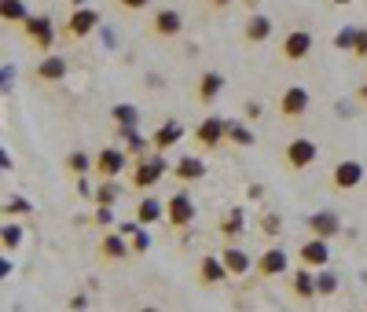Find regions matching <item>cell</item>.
I'll return each mask as SVG.
<instances>
[{"label": "cell", "mask_w": 367, "mask_h": 312, "mask_svg": "<svg viewBox=\"0 0 367 312\" xmlns=\"http://www.w3.org/2000/svg\"><path fill=\"white\" fill-rule=\"evenodd\" d=\"M23 37H26V45L37 52V55H48L52 48H55V40H59V26H55V18L48 15V11H37V15H30L23 26Z\"/></svg>", "instance_id": "1"}, {"label": "cell", "mask_w": 367, "mask_h": 312, "mask_svg": "<svg viewBox=\"0 0 367 312\" xmlns=\"http://www.w3.org/2000/svg\"><path fill=\"white\" fill-rule=\"evenodd\" d=\"M165 173H172V165L162 158V151H147V155L133 158V177H128V184H133V191H150Z\"/></svg>", "instance_id": "2"}, {"label": "cell", "mask_w": 367, "mask_h": 312, "mask_svg": "<svg viewBox=\"0 0 367 312\" xmlns=\"http://www.w3.org/2000/svg\"><path fill=\"white\" fill-rule=\"evenodd\" d=\"M312 48H316V37H312V30H287L283 37H279V59L287 62V67H297V62H305L309 55H312Z\"/></svg>", "instance_id": "3"}, {"label": "cell", "mask_w": 367, "mask_h": 312, "mask_svg": "<svg viewBox=\"0 0 367 312\" xmlns=\"http://www.w3.org/2000/svg\"><path fill=\"white\" fill-rule=\"evenodd\" d=\"M191 140H195L199 151H221V147H228V121L217 118V114H209L191 129Z\"/></svg>", "instance_id": "4"}, {"label": "cell", "mask_w": 367, "mask_h": 312, "mask_svg": "<svg viewBox=\"0 0 367 312\" xmlns=\"http://www.w3.org/2000/svg\"><path fill=\"white\" fill-rule=\"evenodd\" d=\"M99 23H103V15L96 11V8H74L70 11V18L59 26V37L62 40H84V37H92L96 30H99Z\"/></svg>", "instance_id": "5"}, {"label": "cell", "mask_w": 367, "mask_h": 312, "mask_svg": "<svg viewBox=\"0 0 367 312\" xmlns=\"http://www.w3.org/2000/svg\"><path fill=\"white\" fill-rule=\"evenodd\" d=\"M67 74H70V59L59 55V52H48L33 62L30 81L33 85H59V81H67Z\"/></svg>", "instance_id": "6"}, {"label": "cell", "mask_w": 367, "mask_h": 312, "mask_svg": "<svg viewBox=\"0 0 367 312\" xmlns=\"http://www.w3.org/2000/svg\"><path fill=\"white\" fill-rule=\"evenodd\" d=\"M309 107H312V96H309V89H305V85H290V89L279 92V99H275L279 118L290 121V125L305 118V114H309Z\"/></svg>", "instance_id": "7"}, {"label": "cell", "mask_w": 367, "mask_h": 312, "mask_svg": "<svg viewBox=\"0 0 367 312\" xmlns=\"http://www.w3.org/2000/svg\"><path fill=\"white\" fill-rule=\"evenodd\" d=\"M316 158H319V147H316V140H309V136H294L283 147V165L290 173H305L309 165H316Z\"/></svg>", "instance_id": "8"}, {"label": "cell", "mask_w": 367, "mask_h": 312, "mask_svg": "<svg viewBox=\"0 0 367 312\" xmlns=\"http://www.w3.org/2000/svg\"><path fill=\"white\" fill-rule=\"evenodd\" d=\"M96 257L103 264H125L128 257H133V243L125 239L121 228H118V232H103L96 239Z\"/></svg>", "instance_id": "9"}, {"label": "cell", "mask_w": 367, "mask_h": 312, "mask_svg": "<svg viewBox=\"0 0 367 312\" xmlns=\"http://www.w3.org/2000/svg\"><path fill=\"white\" fill-rule=\"evenodd\" d=\"M147 33L158 40H177L184 33V15L177 8H155L147 18Z\"/></svg>", "instance_id": "10"}, {"label": "cell", "mask_w": 367, "mask_h": 312, "mask_svg": "<svg viewBox=\"0 0 367 312\" xmlns=\"http://www.w3.org/2000/svg\"><path fill=\"white\" fill-rule=\"evenodd\" d=\"M363 177H367L363 162H356V158H341V162L331 165V191H338V195L356 191V187L363 184Z\"/></svg>", "instance_id": "11"}, {"label": "cell", "mask_w": 367, "mask_h": 312, "mask_svg": "<svg viewBox=\"0 0 367 312\" xmlns=\"http://www.w3.org/2000/svg\"><path fill=\"white\" fill-rule=\"evenodd\" d=\"M125 165H128V151H118V147H99L96 151V165H92V173L99 180H118L125 173Z\"/></svg>", "instance_id": "12"}, {"label": "cell", "mask_w": 367, "mask_h": 312, "mask_svg": "<svg viewBox=\"0 0 367 312\" xmlns=\"http://www.w3.org/2000/svg\"><path fill=\"white\" fill-rule=\"evenodd\" d=\"M287 268H290V257H287V250H279V246H268L253 257V272L261 279H275V276H283Z\"/></svg>", "instance_id": "13"}, {"label": "cell", "mask_w": 367, "mask_h": 312, "mask_svg": "<svg viewBox=\"0 0 367 312\" xmlns=\"http://www.w3.org/2000/svg\"><path fill=\"white\" fill-rule=\"evenodd\" d=\"M191 221H195V202H191V195L187 191L169 195V202H165V224L180 232V228H187Z\"/></svg>", "instance_id": "14"}, {"label": "cell", "mask_w": 367, "mask_h": 312, "mask_svg": "<svg viewBox=\"0 0 367 312\" xmlns=\"http://www.w3.org/2000/svg\"><path fill=\"white\" fill-rule=\"evenodd\" d=\"M228 276H231V272H228V264H224L217 254H202V257H199V264H195V283H199V286H206V290H209V286H221Z\"/></svg>", "instance_id": "15"}, {"label": "cell", "mask_w": 367, "mask_h": 312, "mask_svg": "<svg viewBox=\"0 0 367 312\" xmlns=\"http://www.w3.org/2000/svg\"><path fill=\"white\" fill-rule=\"evenodd\" d=\"M224 74L221 70H202L199 77H195V99L202 103V107H213V103L221 99V92H224Z\"/></svg>", "instance_id": "16"}, {"label": "cell", "mask_w": 367, "mask_h": 312, "mask_svg": "<svg viewBox=\"0 0 367 312\" xmlns=\"http://www.w3.org/2000/svg\"><path fill=\"white\" fill-rule=\"evenodd\" d=\"M297 261H301V264H309V268H323V264H331V239L309 235L305 243L297 246Z\"/></svg>", "instance_id": "17"}, {"label": "cell", "mask_w": 367, "mask_h": 312, "mask_svg": "<svg viewBox=\"0 0 367 312\" xmlns=\"http://www.w3.org/2000/svg\"><path fill=\"white\" fill-rule=\"evenodd\" d=\"M305 228H309V235L334 239V235H341V217H338V210H316L305 217Z\"/></svg>", "instance_id": "18"}, {"label": "cell", "mask_w": 367, "mask_h": 312, "mask_svg": "<svg viewBox=\"0 0 367 312\" xmlns=\"http://www.w3.org/2000/svg\"><path fill=\"white\" fill-rule=\"evenodd\" d=\"M275 23L265 15V11H246V23H243V40L246 45H265V40L272 37Z\"/></svg>", "instance_id": "19"}, {"label": "cell", "mask_w": 367, "mask_h": 312, "mask_svg": "<svg viewBox=\"0 0 367 312\" xmlns=\"http://www.w3.org/2000/svg\"><path fill=\"white\" fill-rule=\"evenodd\" d=\"M290 298H297V301L319 298V294H316V268H309V264L294 268V276H290Z\"/></svg>", "instance_id": "20"}, {"label": "cell", "mask_w": 367, "mask_h": 312, "mask_svg": "<svg viewBox=\"0 0 367 312\" xmlns=\"http://www.w3.org/2000/svg\"><path fill=\"white\" fill-rule=\"evenodd\" d=\"M206 177V162L199 155H184L172 162V180H180V184H195Z\"/></svg>", "instance_id": "21"}, {"label": "cell", "mask_w": 367, "mask_h": 312, "mask_svg": "<svg viewBox=\"0 0 367 312\" xmlns=\"http://www.w3.org/2000/svg\"><path fill=\"white\" fill-rule=\"evenodd\" d=\"M221 261L228 264V272H231V276H246V272H250V268H253V261H250V254H246V250H243V246H235V243L221 250Z\"/></svg>", "instance_id": "22"}, {"label": "cell", "mask_w": 367, "mask_h": 312, "mask_svg": "<svg viewBox=\"0 0 367 312\" xmlns=\"http://www.w3.org/2000/svg\"><path fill=\"white\" fill-rule=\"evenodd\" d=\"M184 140V125H177V121H165L162 129L150 136V147L155 151H169V147H177V143Z\"/></svg>", "instance_id": "23"}, {"label": "cell", "mask_w": 367, "mask_h": 312, "mask_svg": "<svg viewBox=\"0 0 367 312\" xmlns=\"http://www.w3.org/2000/svg\"><path fill=\"white\" fill-rule=\"evenodd\" d=\"M26 18H30L26 0H0V23L4 26H23Z\"/></svg>", "instance_id": "24"}, {"label": "cell", "mask_w": 367, "mask_h": 312, "mask_svg": "<svg viewBox=\"0 0 367 312\" xmlns=\"http://www.w3.org/2000/svg\"><path fill=\"white\" fill-rule=\"evenodd\" d=\"M253 143H257V136H253L246 118L243 121H228V147H253Z\"/></svg>", "instance_id": "25"}, {"label": "cell", "mask_w": 367, "mask_h": 312, "mask_svg": "<svg viewBox=\"0 0 367 312\" xmlns=\"http://www.w3.org/2000/svg\"><path fill=\"white\" fill-rule=\"evenodd\" d=\"M162 217H165V202L150 199V195L143 191V199L136 202V221H140V224H155V221H162Z\"/></svg>", "instance_id": "26"}, {"label": "cell", "mask_w": 367, "mask_h": 312, "mask_svg": "<svg viewBox=\"0 0 367 312\" xmlns=\"http://www.w3.org/2000/svg\"><path fill=\"white\" fill-rule=\"evenodd\" d=\"M111 118H114V125H118V133L128 136V133L136 129V121H140V111L133 107V103H118V107L111 111Z\"/></svg>", "instance_id": "27"}, {"label": "cell", "mask_w": 367, "mask_h": 312, "mask_svg": "<svg viewBox=\"0 0 367 312\" xmlns=\"http://www.w3.org/2000/svg\"><path fill=\"white\" fill-rule=\"evenodd\" d=\"M92 165H96V158H89L84 151H70L67 158H62V169H67L70 177H89Z\"/></svg>", "instance_id": "28"}, {"label": "cell", "mask_w": 367, "mask_h": 312, "mask_svg": "<svg viewBox=\"0 0 367 312\" xmlns=\"http://www.w3.org/2000/svg\"><path fill=\"white\" fill-rule=\"evenodd\" d=\"M243 224H246V217H243V210H239V206H235V210H228V213L221 217L217 232H221L224 239H239V235H243Z\"/></svg>", "instance_id": "29"}, {"label": "cell", "mask_w": 367, "mask_h": 312, "mask_svg": "<svg viewBox=\"0 0 367 312\" xmlns=\"http://www.w3.org/2000/svg\"><path fill=\"white\" fill-rule=\"evenodd\" d=\"M334 290H338V276L331 272V264L316 268V294H319V298H331Z\"/></svg>", "instance_id": "30"}, {"label": "cell", "mask_w": 367, "mask_h": 312, "mask_svg": "<svg viewBox=\"0 0 367 312\" xmlns=\"http://www.w3.org/2000/svg\"><path fill=\"white\" fill-rule=\"evenodd\" d=\"M23 228H18V224H11V217L4 221V232H0V246H4V254H11V250H18V246H23Z\"/></svg>", "instance_id": "31"}, {"label": "cell", "mask_w": 367, "mask_h": 312, "mask_svg": "<svg viewBox=\"0 0 367 312\" xmlns=\"http://www.w3.org/2000/svg\"><path fill=\"white\" fill-rule=\"evenodd\" d=\"M279 232H283V217L272 213V210H265V213H261V235H265V239H275Z\"/></svg>", "instance_id": "32"}, {"label": "cell", "mask_w": 367, "mask_h": 312, "mask_svg": "<svg viewBox=\"0 0 367 312\" xmlns=\"http://www.w3.org/2000/svg\"><path fill=\"white\" fill-rule=\"evenodd\" d=\"M33 210L30 206V199H23V195H11L8 202H4V217H26Z\"/></svg>", "instance_id": "33"}, {"label": "cell", "mask_w": 367, "mask_h": 312, "mask_svg": "<svg viewBox=\"0 0 367 312\" xmlns=\"http://www.w3.org/2000/svg\"><path fill=\"white\" fill-rule=\"evenodd\" d=\"M356 30H360V26H341V30L334 33V48L353 52V45H356Z\"/></svg>", "instance_id": "34"}, {"label": "cell", "mask_w": 367, "mask_h": 312, "mask_svg": "<svg viewBox=\"0 0 367 312\" xmlns=\"http://www.w3.org/2000/svg\"><path fill=\"white\" fill-rule=\"evenodd\" d=\"M125 143H128L125 151L133 155V158H140V155H147V151H155V147H150V140H140L136 133H128V136H125Z\"/></svg>", "instance_id": "35"}, {"label": "cell", "mask_w": 367, "mask_h": 312, "mask_svg": "<svg viewBox=\"0 0 367 312\" xmlns=\"http://www.w3.org/2000/svg\"><path fill=\"white\" fill-rule=\"evenodd\" d=\"M118 199V187L114 180H99V191H96V206H111Z\"/></svg>", "instance_id": "36"}, {"label": "cell", "mask_w": 367, "mask_h": 312, "mask_svg": "<svg viewBox=\"0 0 367 312\" xmlns=\"http://www.w3.org/2000/svg\"><path fill=\"white\" fill-rule=\"evenodd\" d=\"M114 8H118V11H128V15H136V11H147V8H150V0H114Z\"/></svg>", "instance_id": "37"}, {"label": "cell", "mask_w": 367, "mask_h": 312, "mask_svg": "<svg viewBox=\"0 0 367 312\" xmlns=\"http://www.w3.org/2000/svg\"><path fill=\"white\" fill-rule=\"evenodd\" d=\"M353 59H367V30H356V45H353Z\"/></svg>", "instance_id": "38"}, {"label": "cell", "mask_w": 367, "mask_h": 312, "mask_svg": "<svg viewBox=\"0 0 367 312\" xmlns=\"http://www.w3.org/2000/svg\"><path fill=\"white\" fill-rule=\"evenodd\" d=\"M243 118H246V121H257V118H261V103L246 99V103H243Z\"/></svg>", "instance_id": "39"}, {"label": "cell", "mask_w": 367, "mask_h": 312, "mask_svg": "<svg viewBox=\"0 0 367 312\" xmlns=\"http://www.w3.org/2000/svg\"><path fill=\"white\" fill-rule=\"evenodd\" d=\"M114 213H111V206H96V224H111Z\"/></svg>", "instance_id": "40"}, {"label": "cell", "mask_w": 367, "mask_h": 312, "mask_svg": "<svg viewBox=\"0 0 367 312\" xmlns=\"http://www.w3.org/2000/svg\"><path fill=\"white\" fill-rule=\"evenodd\" d=\"M231 4H235V0H206L209 11H224V8H231Z\"/></svg>", "instance_id": "41"}, {"label": "cell", "mask_w": 367, "mask_h": 312, "mask_svg": "<svg viewBox=\"0 0 367 312\" xmlns=\"http://www.w3.org/2000/svg\"><path fill=\"white\" fill-rule=\"evenodd\" d=\"M356 103H360V107H367V81H363V85L356 89Z\"/></svg>", "instance_id": "42"}, {"label": "cell", "mask_w": 367, "mask_h": 312, "mask_svg": "<svg viewBox=\"0 0 367 312\" xmlns=\"http://www.w3.org/2000/svg\"><path fill=\"white\" fill-rule=\"evenodd\" d=\"M246 4V11H257V4H261V0H243Z\"/></svg>", "instance_id": "43"}, {"label": "cell", "mask_w": 367, "mask_h": 312, "mask_svg": "<svg viewBox=\"0 0 367 312\" xmlns=\"http://www.w3.org/2000/svg\"><path fill=\"white\" fill-rule=\"evenodd\" d=\"M331 4H338V8H349V4H356V0H331Z\"/></svg>", "instance_id": "44"}, {"label": "cell", "mask_w": 367, "mask_h": 312, "mask_svg": "<svg viewBox=\"0 0 367 312\" xmlns=\"http://www.w3.org/2000/svg\"><path fill=\"white\" fill-rule=\"evenodd\" d=\"M70 4H74V8H81V0H70Z\"/></svg>", "instance_id": "45"}]
</instances>
